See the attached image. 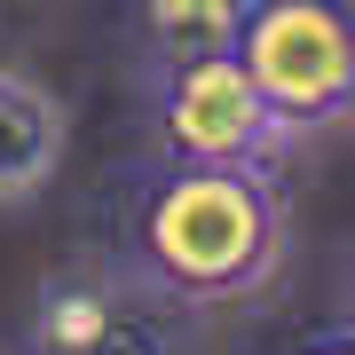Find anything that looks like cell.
Returning <instances> with one entry per match:
<instances>
[{"label":"cell","mask_w":355,"mask_h":355,"mask_svg":"<svg viewBox=\"0 0 355 355\" xmlns=\"http://www.w3.org/2000/svg\"><path fill=\"white\" fill-rule=\"evenodd\" d=\"M292 355H355V316L347 324H324V331H308Z\"/></svg>","instance_id":"7"},{"label":"cell","mask_w":355,"mask_h":355,"mask_svg":"<svg viewBox=\"0 0 355 355\" xmlns=\"http://www.w3.org/2000/svg\"><path fill=\"white\" fill-rule=\"evenodd\" d=\"M253 16V0H142V40L150 64H182V55H229Z\"/></svg>","instance_id":"6"},{"label":"cell","mask_w":355,"mask_h":355,"mask_svg":"<svg viewBox=\"0 0 355 355\" xmlns=\"http://www.w3.org/2000/svg\"><path fill=\"white\" fill-rule=\"evenodd\" d=\"M32 355H190V300H174L127 253L55 268L32 292Z\"/></svg>","instance_id":"2"},{"label":"cell","mask_w":355,"mask_h":355,"mask_svg":"<svg viewBox=\"0 0 355 355\" xmlns=\"http://www.w3.org/2000/svg\"><path fill=\"white\" fill-rule=\"evenodd\" d=\"M119 253L190 308L253 300L284 268L292 229L268 166H198V158H150L127 198Z\"/></svg>","instance_id":"1"},{"label":"cell","mask_w":355,"mask_h":355,"mask_svg":"<svg viewBox=\"0 0 355 355\" xmlns=\"http://www.w3.org/2000/svg\"><path fill=\"white\" fill-rule=\"evenodd\" d=\"M347 300H355V245H347Z\"/></svg>","instance_id":"8"},{"label":"cell","mask_w":355,"mask_h":355,"mask_svg":"<svg viewBox=\"0 0 355 355\" xmlns=\"http://www.w3.org/2000/svg\"><path fill=\"white\" fill-rule=\"evenodd\" d=\"M237 55L284 142L355 119V0H253Z\"/></svg>","instance_id":"3"},{"label":"cell","mask_w":355,"mask_h":355,"mask_svg":"<svg viewBox=\"0 0 355 355\" xmlns=\"http://www.w3.org/2000/svg\"><path fill=\"white\" fill-rule=\"evenodd\" d=\"M142 103H150L158 158L198 166H268L284 150L277 111L261 103L245 55H182V64H142Z\"/></svg>","instance_id":"4"},{"label":"cell","mask_w":355,"mask_h":355,"mask_svg":"<svg viewBox=\"0 0 355 355\" xmlns=\"http://www.w3.org/2000/svg\"><path fill=\"white\" fill-rule=\"evenodd\" d=\"M64 142H71L64 103L32 71L0 64V205H24V198L48 190L55 166H64Z\"/></svg>","instance_id":"5"}]
</instances>
